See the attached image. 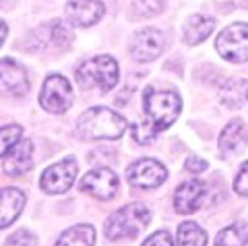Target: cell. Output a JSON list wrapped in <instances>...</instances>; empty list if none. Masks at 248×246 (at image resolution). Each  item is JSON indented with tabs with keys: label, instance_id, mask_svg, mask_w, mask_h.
<instances>
[{
	"label": "cell",
	"instance_id": "cell-1",
	"mask_svg": "<svg viewBox=\"0 0 248 246\" xmlns=\"http://www.w3.org/2000/svg\"><path fill=\"white\" fill-rule=\"evenodd\" d=\"M128 122L110 108H91L77 122V133L87 141L120 139Z\"/></svg>",
	"mask_w": 248,
	"mask_h": 246
},
{
	"label": "cell",
	"instance_id": "cell-2",
	"mask_svg": "<svg viewBox=\"0 0 248 246\" xmlns=\"http://www.w3.org/2000/svg\"><path fill=\"white\" fill-rule=\"evenodd\" d=\"M151 213L143 203H130L110 215L106 221V236L110 240H122V238H137L149 226Z\"/></svg>",
	"mask_w": 248,
	"mask_h": 246
},
{
	"label": "cell",
	"instance_id": "cell-3",
	"mask_svg": "<svg viewBox=\"0 0 248 246\" xmlns=\"http://www.w3.org/2000/svg\"><path fill=\"white\" fill-rule=\"evenodd\" d=\"M182 102L178 93L174 91H157V89H147L145 91V120L151 124L155 133H161L180 114Z\"/></svg>",
	"mask_w": 248,
	"mask_h": 246
},
{
	"label": "cell",
	"instance_id": "cell-4",
	"mask_svg": "<svg viewBox=\"0 0 248 246\" xmlns=\"http://www.w3.org/2000/svg\"><path fill=\"white\" fill-rule=\"evenodd\" d=\"M77 81L83 89L97 87L99 91H110L118 83V64L112 56H95L77 68Z\"/></svg>",
	"mask_w": 248,
	"mask_h": 246
},
{
	"label": "cell",
	"instance_id": "cell-5",
	"mask_svg": "<svg viewBox=\"0 0 248 246\" xmlns=\"http://www.w3.org/2000/svg\"><path fill=\"white\" fill-rule=\"evenodd\" d=\"M215 50L230 62H248V25L234 23L217 35Z\"/></svg>",
	"mask_w": 248,
	"mask_h": 246
},
{
	"label": "cell",
	"instance_id": "cell-6",
	"mask_svg": "<svg viewBox=\"0 0 248 246\" xmlns=\"http://www.w3.org/2000/svg\"><path fill=\"white\" fill-rule=\"evenodd\" d=\"M40 104L44 110L52 114H62L66 112L73 104V87L62 75H50L46 79L42 93H40Z\"/></svg>",
	"mask_w": 248,
	"mask_h": 246
},
{
	"label": "cell",
	"instance_id": "cell-7",
	"mask_svg": "<svg viewBox=\"0 0 248 246\" xmlns=\"http://www.w3.org/2000/svg\"><path fill=\"white\" fill-rule=\"evenodd\" d=\"M77 172H79V168H77V161L73 157L62 159V161H58V164L46 168L40 184H42V188L46 190V193H50V195L66 193V190L73 186V182L77 178Z\"/></svg>",
	"mask_w": 248,
	"mask_h": 246
},
{
	"label": "cell",
	"instance_id": "cell-8",
	"mask_svg": "<svg viewBox=\"0 0 248 246\" xmlns=\"http://www.w3.org/2000/svg\"><path fill=\"white\" fill-rule=\"evenodd\" d=\"M79 188L95 199L110 201L116 195V190H118V176L110 168H95V170H91L83 176Z\"/></svg>",
	"mask_w": 248,
	"mask_h": 246
},
{
	"label": "cell",
	"instance_id": "cell-9",
	"mask_svg": "<svg viewBox=\"0 0 248 246\" xmlns=\"http://www.w3.org/2000/svg\"><path fill=\"white\" fill-rule=\"evenodd\" d=\"M128 182L137 188H157L159 184H164L168 178V170L164 164L155 159H141L133 164L128 170Z\"/></svg>",
	"mask_w": 248,
	"mask_h": 246
},
{
	"label": "cell",
	"instance_id": "cell-10",
	"mask_svg": "<svg viewBox=\"0 0 248 246\" xmlns=\"http://www.w3.org/2000/svg\"><path fill=\"white\" fill-rule=\"evenodd\" d=\"M209 193V186L203 180H188V182H182L180 186L176 188V195H174V207L178 213L182 215H190L195 213L197 209L205 205V199Z\"/></svg>",
	"mask_w": 248,
	"mask_h": 246
},
{
	"label": "cell",
	"instance_id": "cell-11",
	"mask_svg": "<svg viewBox=\"0 0 248 246\" xmlns=\"http://www.w3.org/2000/svg\"><path fill=\"white\" fill-rule=\"evenodd\" d=\"M27 89H29V79L25 68L11 58L0 60V93L21 97L27 93Z\"/></svg>",
	"mask_w": 248,
	"mask_h": 246
},
{
	"label": "cell",
	"instance_id": "cell-12",
	"mask_svg": "<svg viewBox=\"0 0 248 246\" xmlns=\"http://www.w3.org/2000/svg\"><path fill=\"white\" fill-rule=\"evenodd\" d=\"M166 48V37L159 29H143L133 40V56L141 62L155 60Z\"/></svg>",
	"mask_w": 248,
	"mask_h": 246
},
{
	"label": "cell",
	"instance_id": "cell-13",
	"mask_svg": "<svg viewBox=\"0 0 248 246\" xmlns=\"http://www.w3.org/2000/svg\"><path fill=\"white\" fill-rule=\"evenodd\" d=\"M66 17L77 27H89L104 17L102 0H68Z\"/></svg>",
	"mask_w": 248,
	"mask_h": 246
},
{
	"label": "cell",
	"instance_id": "cell-14",
	"mask_svg": "<svg viewBox=\"0 0 248 246\" xmlns=\"http://www.w3.org/2000/svg\"><path fill=\"white\" fill-rule=\"evenodd\" d=\"M33 166V143L29 139L19 141L4 157V172L9 176H23Z\"/></svg>",
	"mask_w": 248,
	"mask_h": 246
},
{
	"label": "cell",
	"instance_id": "cell-15",
	"mask_svg": "<svg viewBox=\"0 0 248 246\" xmlns=\"http://www.w3.org/2000/svg\"><path fill=\"white\" fill-rule=\"evenodd\" d=\"M23 207H25V195L19 188L0 190V228L11 226L21 215Z\"/></svg>",
	"mask_w": 248,
	"mask_h": 246
},
{
	"label": "cell",
	"instance_id": "cell-16",
	"mask_svg": "<svg viewBox=\"0 0 248 246\" xmlns=\"http://www.w3.org/2000/svg\"><path fill=\"white\" fill-rule=\"evenodd\" d=\"M248 145V128L242 120H232L219 135V149L223 153H238Z\"/></svg>",
	"mask_w": 248,
	"mask_h": 246
},
{
	"label": "cell",
	"instance_id": "cell-17",
	"mask_svg": "<svg viewBox=\"0 0 248 246\" xmlns=\"http://www.w3.org/2000/svg\"><path fill=\"white\" fill-rule=\"evenodd\" d=\"M213 29H215V19L203 17V15H192V17L184 23V29H182L184 42L190 46H197L201 42H205L207 37L211 35Z\"/></svg>",
	"mask_w": 248,
	"mask_h": 246
},
{
	"label": "cell",
	"instance_id": "cell-18",
	"mask_svg": "<svg viewBox=\"0 0 248 246\" xmlns=\"http://www.w3.org/2000/svg\"><path fill=\"white\" fill-rule=\"evenodd\" d=\"M219 99L223 106L232 108H242L248 102V81L244 79H228L219 87Z\"/></svg>",
	"mask_w": 248,
	"mask_h": 246
},
{
	"label": "cell",
	"instance_id": "cell-19",
	"mask_svg": "<svg viewBox=\"0 0 248 246\" xmlns=\"http://www.w3.org/2000/svg\"><path fill=\"white\" fill-rule=\"evenodd\" d=\"M93 242H95V230L91 226H75L58 238L56 246H93Z\"/></svg>",
	"mask_w": 248,
	"mask_h": 246
},
{
	"label": "cell",
	"instance_id": "cell-20",
	"mask_svg": "<svg viewBox=\"0 0 248 246\" xmlns=\"http://www.w3.org/2000/svg\"><path fill=\"white\" fill-rule=\"evenodd\" d=\"M248 240V226L246 224H234L223 228L215 238V246H244Z\"/></svg>",
	"mask_w": 248,
	"mask_h": 246
},
{
	"label": "cell",
	"instance_id": "cell-21",
	"mask_svg": "<svg viewBox=\"0 0 248 246\" xmlns=\"http://www.w3.org/2000/svg\"><path fill=\"white\" fill-rule=\"evenodd\" d=\"M178 246H205L207 244V234L203 228H199L192 221H186L178 228Z\"/></svg>",
	"mask_w": 248,
	"mask_h": 246
},
{
	"label": "cell",
	"instance_id": "cell-22",
	"mask_svg": "<svg viewBox=\"0 0 248 246\" xmlns=\"http://www.w3.org/2000/svg\"><path fill=\"white\" fill-rule=\"evenodd\" d=\"M48 31V42H52L56 48H68L73 42V33L62 21H52L50 25H46Z\"/></svg>",
	"mask_w": 248,
	"mask_h": 246
},
{
	"label": "cell",
	"instance_id": "cell-23",
	"mask_svg": "<svg viewBox=\"0 0 248 246\" xmlns=\"http://www.w3.org/2000/svg\"><path fill=\"white\" fill-rule=\"evenodd\" d=\"M19 141H21V126L19 124L0 128V157H2L6 151H11Z\"/></svg>",
	"mask_w": 248,
	"mask_h": 246
},
{
	"label": "cell",
	"instance_id": "cell-24",
	"mask_svg": "<svg viewBox=\"0 0 248 246\" xmlns=\"http://www.w3.org/2000/svg\"><path fill=\"white\" fill-rule=\"evenodd\" d=\"M166 0H135L137 19H149L164 11Z\"/></svg>",
	"mask_w": 248,
	"mask_h": 246
},
{
	"label": "cell",
	"instance_id": "cell-25",
	"mask_svg": "<svg viewBox=\"0 0 248 246\" xmlns=\"http://www.w3.org/2000/svg\"><path fill=\"white\" fill-rule=\"evenodd\" d=\"M37 244V238L27 232V230H19L15 232L9 240H6V246H35Z\"/></svg>",
	"mask_w": 248,
	"mask_h": 246
},
{
	"label": "cell",
	"instance_id": "cell-26",
	"mask_svg": "<svg viewBox=\"0 0 248 246\" xmlns=\"http://www.w3.org/2000/svg\"><path fill=\"white\" fill-rule=\"evenodd\" d=\"M234 188H236V193H238V195L248 197V161L242 166V170H240V174L236 176Z\"/></svg>",
	"mask_w": 248,
	"mask_h": 246
},
{
	"label": "cell",
	"instance_id": "cell-27",
	"mask_svg": "<svg viewBox=\"0 0 248 246\" xmlns=\"http://www.w3.org/2000/svg\"><path fill=\"white\" fill-rule=\"evenodd\" d=\"M143 246H174V244H172V236L164 232V230H159V232H155L153 236L147 238Z\"/></svg>",
	"mask_w": 248,
	"mask_h": 246
},
{
	"label": "cell",
	"instance_id": "cell-28",
	"mask_svg": "<svg viewBox=\"0 0 248 246\" xmlns=\"http://www.w3.org/2000/svg\"><path fill=\"white\" fill-rule=\"evenodd\" d=\"M186 170L192 172V174H201V172H205V170H207V161L192 155V157L186 159Z\"/></svg>",
	"mask_w": 248,
	"mask_h": 246
},
{
	"label": "cell",
	"instance_id": "cell-29",
	"mask_svg": "<svg viewBox=\"0 0 248 246\" xmlns=\"http://www.w3.org/2000/svg\"><path fill=\"white\" fill-rule=\"evenodd\" d=\"M6 33H9V27H6V23H4L2 19H0V46H2Z\"/></svg>",
	"mask_w": 248,
	"mask_h": 246
},
{
	"label": "cell",
	"instance_id": "cell-30",
	"mask_svg": "<svg viewBox=\"0 0 248 246\" xmlns=\"http://www.w3.org/2000/svg\"><path fill=\"white\" fill-rule=\"evenodd\" d=\"M0 6H2V0H0Z\"/></svg>",
	"mask_w": 248,
	"mask_h": 246
}]
</instances>
